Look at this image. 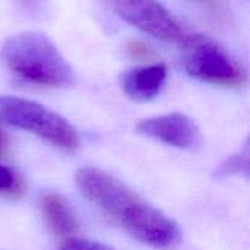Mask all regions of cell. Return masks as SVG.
Instances as JSON below:
<instances>
[{
  "instance_id": "cell-7",
  "label": "cell",
  "mask_w": 250,
  "mask_h": 250,
  "mask_svg": "<svg viewBox=\"0 0 250 250\" xmlns=\"http://www.w3.org/2000/svg\"><path fill=\"white\" fill-rule=\"evenodd\" d=\"M167 78L164 64L135 67L120 76L122 89L135 101H149L155 98Z\"/></svg>"
},
{
  "instance_id": "cell-5",
  "label": "cell",
  "mask_w": 250,
  "mask_h": 250,
  "mask_svg": "<svg viewBox=\"0 0 250 250\" xmlns=\"http://www.w3.org/2000/svg\"><path fill=\"white\" fill-rule=\"evenodd\" d=\"M183 50V66L190 76L218 85L242 82L243 73L239 66L209 38L189 35Z\"/></svg>"
},
{
  "instance_id": "cell-9",
  "label": "cell",
  "mask_w": 250,
  "mask_h": 250,
  "mask_svg": "<svg viewBox=\"0 0 250 250\" xmlns=\"http://www.w3.org/2000/svg\"><path fill=\"white\" fill-rule=\"evenodd\" d=\"M215 177H231V176H240L245 179H250V149L245 148L226 158L215 170Z\"/></svg>"
},
{
  "instance_id": "cell-15",
  "label": "cell",
  "mask_w": 250,
  "mask_h": 250,
  "mask_svg": "<svg viewBox=\"0 0 250 250\" xmlns=\"http://www.w3.org/2000/svg\"><path fill=\"white\" fill-rule=\"evenodd\" d=\"M245 148H249L250 149V135L248 136V139H246V142H245V145H243Z\"/></svg>"
},
{
  "instance_id": "cell-4",
  "label": "cell",
  "mask_w": 250,
  "mask_h": 250,
  "mask_svg": "<svg viewBox=\"0 0 250 250\" xmlns=\"http://www.w3.org/2000/svg\"><path fill=\"white\" fill-rule=\"evenodd\" d=\"M119 18L166 42L185 44L189 34L157 0H103Z\"/></svg>"
},
{
  "instance_id": "cell-11",
  "label": "cell",
  "mask_w": 250,
  "mask_h": 250,
  "mask_svg": "<svg viewBox=\"0 0 250 250\" xmlns=\"http://www.w3.org/2000/svg\"><path fill=\"white\" fill-rule=\"evenodd\" d=\"M60 250H114L103 243L98 242H91V240H85V239H69L66 240Z\"/></svg>"
},
{
  "instance_id": "cell-2",
  "label": "cell",
  "mask_w": 250,
  "mask_h": 250,
  "mask_svg": "<svg viewBox=\"0 0 250 250\" xmlns=\"http://www.w3.org/2000/svg\"><path fill=\"white\" fill-rule=\"evenodd\" d=\"M1 63L19 79L54 88L75 82V73L56 45L42 34L21 32L9 37L0 51Z\"/></svg>"
},
{
  "instance_id": "cell-13",
  "label": "cell",
  "mask_w": 250,
  "mask_h": 250,
  "mask_svg": "<svg viewBox=\"0 0 250 250\" xmlns=\"http://www.w3.org/2000/svg\"><path fill=\"white\" fill-rule=\"evenodd\" d=\"M9 149V139L6 136V133L0 129V157L4 155Z\"/></svg>"
},
{
  "instance_id": "cell-14",
  "label": "cell",
  "mask_w": 250,
  "mask_h": 250,
  "mask_svg": "<svg viewBox=\"0 0 250 250\" xmlns=\"http://www.w3.org/2000/svg\"><path fill=\"white\" fill-rule=\"evenodd\" d=\"M19 1V4L21 6H23V7H26V9H35L40 3H41V0H18Z\"/></svg>"
},
{
  "instance_id": "cell-8",
  "label": "cell",
  "mask_w": 250,
  "mask_h": 250,
  "mask_svg": "<svg viewBox=\"0 0 250 250\" xmlns=\"http://www.w3.org/2000/svg\"><path fill=\"white\" fill-rule=\"evenodd\" d=\"M40 211L50 230L66 240L73 239L78 231V220L64 198L56 193H44L40 198Z\"/></svg>"
},
{
  "instance_id": "cell-10",
  "label": "cell",
  "mask_w": 250,
  "mask_h": 250,
  "mask_svg": "<svg viewBox=\"0 0 250 250\" xmlns=\"http://www.w3.org/2000/svg\"><path fill=\"white\" fill-rule=\"evenodd\" d=\"M0 193L18 198L23 193V180L18 173L0 164Z\"/></svg>"
},
{
  "instance_id": "cell-1",
  "label": "cell",
  "mask_w": 250,
  "mask_h": 250,
  "mask_svg": "<svg viewBox=\"0 0 250 250\" xmlns=\"http://www.w3.org/2000/svg\"><path fill=\"white\" fill-rule=\"evenodd\" d=\"M79 192L136 240L158 249L174 248L182 237L179 226L144 201L125 183L98 168L76 173Z\"/></svg>"
},
{
  "instance_id": "cell-3",
  "label": "cell",
  "mask_w": 250,
  "mask_h": 250,
  "mask_svg": "<svg viewBox=\"0 0 250 250\" xmlns=\"http://www.w3.org/2000/svg\"><path fill=\"white\" fill-rule=\"evenodd\" d=\"M0 122L28 130L64 151L72 152L79 148L76 129L66 119L35 101L0 97Z\"/></svg>"
},
{
  "instance_id": "cell-6",
  "label": "cell",
  "mask_w": 250,
  "mask_h": 250,
  "mask_svg": "<svg viewBox=\"0 0 250 250\" xmlns=\"http://www.w3.org/2000/svg\"><path fill=\"white\" fill-rule=\"evenodd\" d=\"M136 132L185 151H196L202 144L199 127L190 117L182 113L144 119L136 125Z\"/></svg>"
},
{
  "instance_id": "cell-12",
  "label": "cell",
  "mask_w": 250,
  "mask_h": 250,
  "mask_svg": "<svg viewBox=\"0 0 250 250\" xmlns=\"http://www.w3.org/2000/svg\"><path fill=\"white\" fill-rule=\"evenodd\" d=\"M129 50L133 56H138V57H145L148 54V48L142 44V42H138V41H133L129 44Z\"/></svg>"
}]
</instances>
